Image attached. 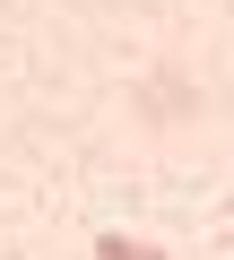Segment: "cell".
<instances>
[{"mask_svg":"<svg viewBox=\"0 0 234 260\" xmlns=\"http://www.w3.org/2000/svg\"><path fill=\"white\" fill-rule=\"evenodd\" d=\"M95 260H174V251H156L139 234H95Z\"/></svg>","mask_w":234,"mask_h":260,"instance_id":"1","label":"cell"}]
</instances>
